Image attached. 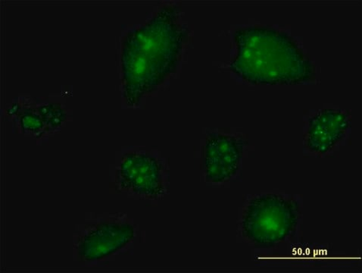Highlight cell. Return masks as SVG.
I'll list each match as a JSON object with an SVG mask.
<instances>
[{"instance_id":"obj_5","label":"cell","mask_w":362,"mask_h":273,"mask_svg":"<svg viewBox=\"0 0 362 273\" xmlns=\"http://www.w3.org/2000/svg\"><path fill=\"white\" fill-rule=\"evenodd\" d=\"M348 113L338 110H323L316 112L308 122L305 134L307 150L315 155L333 152L342 142L350 127Z\"/></svg>"},{"instance_id":"obj_4","label":"cell","mask_w":362,"mask_h":273,"mask_svg":"<svg viewBox=\"0 0 362 273\" xmlns=\"http://www.w3.org/2000/svg\"><path fill=\"white\" fill-rule=\"evenodd\" d=\"M243 144L226 134L211 133L204 146V169L206 180L216 184L229 182L240 167Z\"/></svg>"},{"instance_id":"obj_7","label":"cell","mask_w":362,"mask_h":273,"mask_svg":"<svg viewBox=\"0 0 362 273\" xmlns=\"http://www.w3.org/2000/svg\"><path fill=\"white\" fill-rule=\"evenodd\" d=\"M134 236L132 227L123 223L103 225L93 237L91 255L95 259L108 256L129 243Z\"/></svg>"},{"instance_id":"obj_6","label":"cell","mask_w":362,"mask_h":273,"mask_svg":"<svg viewBox=\"0 0 362 273\" xmlns=\"http://www.w3.org/2000/svg\"><path fill=\"white\" fill-rule=\"evenodd\" d=\"M123 187L138 194L157 197L164 190L162 165L153 156L127 154L119 170Z\"/></svg>"},{"instance_id":"obj_1","label":"cell","mask_w":362,"mask_h":273,"mask_svg":"<svg viewBox=\"0 0 362 273\" xmlns=\"http://www.w3.org/2000/svg\"><path fill=\"white\" fill-rule=\"evenodd\" d=\"M178 8L166 6L126 37L122 49L124 94L135 103L176 69L186 39Z\"/></svg>"},{"instance_id":"obj_3","label":"cell","mask_w":362,"mask_h":273,"mask_svg":"<svg viewBox=\"0 0 362 273\" xmlns=\"http://www.w3.org/2000/svg\"><path fill=\"white\" fill-rule=\"evenodd\" d=\"M275 38L273 30L265 27L237 30V55L231 62V69L252 83H273L279 76V66L275 64Z\"/></svg>"},{"instance_id":"obj_2","label":"cell","mask_w":362,"mask_h":273,"mask_svg":"<svg viewBox=\"0 0 362 273\" xmlns=\"http://www.w3.org/2000/svg\"><path fill=\"white\" fill-rule=\"evenodd\" d=\"M300 219V203L291 195H259L245 209L243 235L257 247L274 248L293 236Z\"/></svg>"}]
</instances>
